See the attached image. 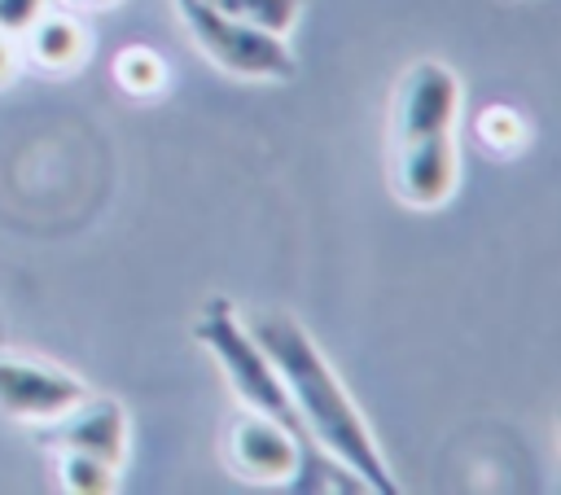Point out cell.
I'll return each mask as SVG.
<instances>
[{
  "label": "cell",
  "instance_id": "obj_7",
  "mask_svg": "<svg viewBox=\"0 0 561 495\" xmlns=\"http://www.w3.org/2000/svg\"><path fill=\"white\" fill-rule=\"evenodd\" d=\"M456 180H460V145H456V131L399 145L394 188H399V197L408 206H416V210L443 206L456 193Z\"/></svg>",
  "mask_w": 561,
  "mask_h": 495
},
{
  "label": "cell",
  "instance_id": "obj_8",
  "mask_svg": "<svg viewBox=\"0 0 561 495\" xmlns=\"http://www.w3.org/2000/svg\"><path fill=\"white\" fill-rule=\"evenodd\" d=\"M61 447L88 451L114 469L127 460V412L118 399H83L61 416Z\"/></svg>",
  "mask_w": 561,
  "mask_h": 495
},
{
  "label": "cell",
  "instance_id": "obj_16",
  "mask_svg": "<svg viewBox=\"0 0 561 495\" xmlns=\"http://www.w3.org/2000/svg\"><path fill=\"white\" fill-rule=\"evenodd\" d=\"M88 4H92V9H114L118 0H88Z\"/></svg>",
  "mask_w": 561,
  "mask_h": 495
},
{
  "label": "cell",
  "instance_id": "obj_2",
  "mask_svg": "<svg viewBox=\"0 0 561 495\" xmlns=\"http://www.w3.org/2000/svg\"><path fill=\"white\" fill-rule=\"evenodd\" d=\"M193 337L215 355V364L224 368L232 394L241 407H254L263 416H272L276 425H285L298 442H302V456H298V469L289 477V491H364V482L342 464L333 460L320 442H311V434L302 429L289 394H285V381L280 372L272 368L267 350L254 342V333L245 329V320L237 315V307L228 298H210L193 324Z\"/></svg>",
  "mask_w": 561,
  "mask_h": 495
},
{
  "label": "cell",
  "instance_id": "obj_14",
  "mask_svg": "<svg viewBox=\"0 0 561 495\" xmlns=\"http://www.w3.org/2000/svg\"><path fill=\"white\" fill-rule=\"evenodd\" d=\"M48 9V0H0V31L22 39V31Z\"/></svg>",
  "mask_w": 561,
  "mask_h": 495
},
{
  "label": "cell",
  "instance_id": "obj_11",
  "mask_svg": "<svg viewBox=\"0 0 561 495\" xmlns=\"http://www.w3.org/2000/svg\"><path fill=\"white\" fill-rule=\"evenodd\" d=\"M206 4L228 13V18H237V22L272 31V35H289L298 13H302V0H206Z\"/></svg>",
  "mask_w": 561,
  "mask_h": 495
},
{
  "label": "cell",
  "instance_id": "obj_1",
  "mask_svg": "<svg viewBox=\"0 0 561 495\" xmlns=\"http://www.w3.org/2000/svg\"><path fill=\"white\" fill-rule=\"evenodd\" d=\"M245 329L267 350L272 368L280 372L285 394H289L302 429L311 434V442H320L333 460H342L364 482V491L394 495L399 482L381 456V442H377L373 425L364 421L359 403L351 399V390L342 385V377L333 372V364L324 359V350L316 346V337L289 311H267V307L250 311Z\"/></svg>",
  "mask_w": 561,
  "mask_h": 495
},
{
  "label": "cell",
  "instance_id": "obj_9",
  "mask_svg": "<svg viewBox=\"0 0 561 495\" xmlns=\"http://www.w3.org/2000/svg\"><path fill=\"white\" fill-rule=\"evenodd\" d=\"M88 26L75 18V13H57V9H44L26 31H22V57L35 61L39 70L48 74H66V70H79L83 57H88Z\"/></svg>",
  "mask_w": 561,
  "mask_h": 495
},
{
  "label": "cell",
  "instance_id": "obj_15",
  "mask_svg": "<svg viewBox=\"0 0 561 495\" xmlns=\"http://www.w3.org/2000/svg\"><path fill=\"white\" fill-rule=\"evenodd\" d=\"M18 61H22V48H18V39L0 31V83H9V79H13Z\"/></svg>",
  "mask_w": 561,
  "mask_h": 495
},
{
  "label": "cell",
  "instance_id": "obj_4",
  "mask_svg": "<svg viewBox=\"0 0 561 495\" xmlns=\"http://www.w3.org/2000/svg\"><path fill=\"white\" fill-rule=\"evenodd\" d=\"M88 399V385L53 364L22 359V355H0V412L13 421H61L75 403Z\"/></svg>",
  "mask_w": 561,
  "mask_h": 495
},
{
  "label": "cell",
  "instance_id": "obj_10",
  "mask_svg": "<svg viewBox=\"0 0 561 495\" xmlns=\"http://www.w3.org/2000/svg\"><path fill=\"white\" fill-rule=\"evenodd\" d=\"M114 83L127 96H153L167 88V61L149 44H127L114 53Z\"/></svg>",
  "mask_w": 561,
  "mask_h": 495
},
{
  "label": "cell",
  "instance_id": "obj_5",
  "mask_svg": "<svg viewBox=\"0 0 561 495\" xmlns=\"http://www.w3.org/2000/svg\"><path fill=\"white\" fill-rule=\"evenodd\" d=\"M460 123V79L443 61H421L403 74L394 101V145L447 136Z\"/></svg>",
  "mask_w": 561,
  "mask_h": 495
},
{
  "label": "cell",
  "instance_id": "obj_6",
  "mask_svg": "<svg viewBox=\"0 0 561 495\" xmlns=\"http://www.w3.org/2000/svg\"><path fill=\"white\" fill-rule=\"evenodd\" d=\"M228 456H232V469L250 482H285L294 477L298 469V456H302V442L276 425L272 416L254 412V407H241L232 416V429H228Z\"/></svg>",
  "mask_w": 561,
  "mask_h": 495
},
{
  "label": "cell",
  "instance_id": "obj_12",
  "mask_svg": "<svg viewBox=\"0 0 561 495\" xmlns=\"http://www.w3.org/2000/svg\"><path fill=\"white\" fill-rule=\"evenodd\" d=\"M473 131H478L482 149H491V153H517L526 145V136H530V123L513 105H486L473 118Z\"/></svg>",
  "mask_w": 561,
  "mask_h": 495
},
{
  "label": "cell",
  "instance_id": "obj_3",
  "mask_svg": "<svg viewBox=\"0 0 561 495\" xmlns=\"http://www.w3.org/2000/svg\"><path fill=\"white\" fill-rule=\"evenodd\" d=\"M171 4L184 22L188 39L215 70H224L232 79H263V83H285L298 74V61H294L285 35L237 22L219 9H210L206 0H171Z\"/></svg>",
  "mask_w": 561,
  "mask_h": 495
},
{
  "label": "cell",
  "instance_id": "obj_13",
  "mask_svg": "<svg viewBox=\"0 0 561 495\" xmlns=\"http://www.w3.org/2000/svg\"><path fill=\"white\" fill-rule=\"evenodd\" d=\"M61 486L75 491V495H110L118 486V469L88 456V451H70L61 456Z\"/></svg>",
  "mask_w": 561,
  "mask_h": 495
}]
</instances>
